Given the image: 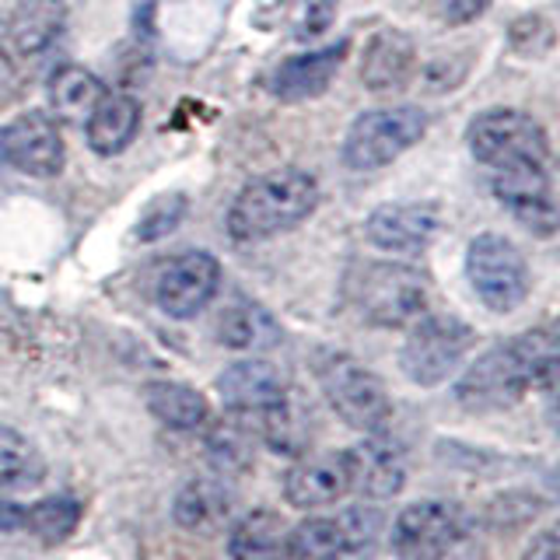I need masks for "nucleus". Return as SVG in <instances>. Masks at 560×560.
<instances>
[{"label":"nucleus","instance_id":"f257e3e1","mask_svg":"<svg viewBox=\"0 0 560 560\" xmlns=\"http://www.w3.org/2000/svg\"><path fill=\"white\" fill-rule=\"evenodd\" d=\"M557 375L553 329H533L522 337L490 347L466 368L455 385V399L466 410H504L529 389H550Z\"/></svg>","mask_w":560,"mask_h":560},{"label":"nucleus","instance_id":"f03ea898","mask_svg":"<svg viewBox=\"0 0 560 560\" xmlns=\"http://www.w3.org/2000/svg\"><path fill=\"white\" fill-rule=\"evenodd\" d=\"M319 207V183L302 168H277L253 179L228 210V235L235 242H262L291 232Z\"/></svg>","mask_w":560,"mask_h":560},{"label":"nucleus","instance_id":"7ed1b4c3","mask_svg":"<svg viewBox=\"0 0 560 560\" xmlns=\"http://www.w3.org/2000/svg\"><path fill=\"white\" fill-rule=\"evenodd\" d=\"M347 294L372 326H410L428 312L431 284L410 262H358L347 277Z\"/></svg>","mask_w":560,"mask_h":560},{"label":"nucleus","instance_id":"20e7f679","mask_svg":"<svg viewBox=\"0 0 560 560\" xmlns=\"http://www.w3.org/2000/svg\"><path fill=\"white\" fill-rule=\"evenodd\" d=\"M323 385V396L332 407L347 428L364 431V434H378L389 428L393 420V399L385 393V382L364 368L358 358L350 354H326L315 368Z\"/></svg>","mask_w":560,"mask_h":560},{"label":"nucleus","instance_id":"39448f33","mask_svg":"<svg viewBox=\"0 0 560 560\" xmlns=\"http://www.w3.org/2000/svg\"><path fill=\"white\" fill-rule=\"evenodd\" d=\"M469 151L487 168H547L550 140L529 113L490 109L469 122Z\"/></svg>","mask_w":560,"mask_h":560},{"label":"nucleus","instance_id":"423d86ee","mask_svg":"<svg viewBox=\"0 0 560 560\" xmlns=\"http://www.w3.org/2000/svg\"><path fill=\"white\" fill-rule=\"evenodd\" d=\"M428 130V113L417 105L372 109L354 119L343 140V165L354 172H375L393 165L402 151H410Z\"/></svg>","mask_w":560,"mask_h":560},{"label":"nucleus","instance_id":"0eeeda50","mask_svg":"<svg viewBox=\"0 0 560 560\" xmlns=\"http://www.w3.org/2000/svg\"><path fill=\"white\" fill-rule=\"evenodd\" d=\"M472 347V329L455 315H420L410 323V337L399 350V368L413 385H442L455 375V368Z\"/></svg>","mask_w":560,"mask_h":560},{"label":"nucleus","instance_id":"6e6552de","mask_svg":"<svg viewBox=\"0 0 560 560\" xmlns=\"http://www.w3.org/2000/svg\"><path fill=\"white\" fill-rule=\"evenodd\" d=\"M466 277L490 312H515L529 294L525 256L504 235L483 232L466 249Z\"/></svg>","mask_w":560,"mask_h":560},{"label":"nucleus","instance_id":"1a4fd4ad","mask_svg":"<svg viewBox=\"0 0 560 560\" xmlns=\"http://www.w3.org/2000/svg\"><path fill=\"white\" fill-rule=\"evenodd\" d=\"M466 536V515L448 501L407 504L393 522L389 547L399 560H445Z\"/></svg>","mask_w":560,"mask_h":560},{"label":"nucleus","instance_id":"9d476101","mask_svg":"<svg viewBox=\"0 0 560 560\" xmlns=\"http://www.w3.org/2000/svg\"><path fill=\"white\" fill-rule=\"evenodd\" d=\"M221 288V262L210 253H183L165 262L158 273L154 302L172 319H192L210 305Z\"/></svg>","mask_w":560,"mask_h":560},{"label":"nucleus","instance_id":"9b49d317","mask_svg":"<svg viewBox=\"0 0 560 560\" xmlns=\"http://www.w3.org/2000/svg\"><path fill=\"white\" fill-rule=\"evenodd\" d=\"M343 466H347V487L361 498L389 501L407 487V455L382 431L350 445L343 452Z\"/></svg>","mask_w":560,"mask_h":560},{"label":"nucleus","instance_id":"f8f14e48","mask_svg":"<svg viewBox=\"0 0 560 560\" xmlns=\"http://www.w3.org/2000/svg\"><path fill=\"white\" fill-rule=\"evenodd\" d=\"M0 151H4V162L35 179H49V175H60L63 168V137L57 119H49L46 113H25L18 116L11 127L0 133Z\"/></svg>","mask_w":560,"mask_h":560},{"label":"nucleus","instance_id":"ddd939ff","mask_svg":"<svg viewBox=\"0 0 560 560\" xmlns=\"http://www.w3.org/2000/svg\"><path fill=\"white\" fill-rule=\"evenodd\" d=\"M218 393L224 399L228 413L259 420L288 396V382L270 361L253 358V361H235L232 368H224L218 378Z\"/></svg>","mask_w":560,"mask_h":560},{"label":"nucleus","instance_id":"4468645a","mask_svg":"<svg viewBox=\"0 0 560 560\" xmlns=\"http://www.w3.org/2000/svg\"><path fill=\"white\" fill-rule=\"evenodd\" d=\"M494 197L512 210L515 221L536 235L557 228V203L550 192L547 168H501L494 172Z\"/></svg>","mask_w":560,"mask_h":560},{"label":"nucleus","instance_id":"2eb2a0df","mask_svg":"<svg viewBox=\"0 0 560 560\" xmlns=\"http://www.w3.org/2000/svg\"><path fill=\"white\" fill-rule=\"evenodd\" d=\"M438 214L431 203H382L372 210L364 232L382 253H420L434 238Z\"/></svg>","mask_w":560,"mask_h":560},{"label":"nucleus","instance_id":"dca6fc26","mask_svg":"<svg viewBox=\"0 0 560 560\" xmlns=\"http://www.w3.org/2000/svg\"><path fill=\"white\" fill-rule=\"evenodd\" d=\"M343 494H350L347 487V466H343V452H319V455H305L284 472V501L291 508H323V504H337Z\"/></svg>","mask_w":560,"mask_h":560},{"label":"nucleus","instance_id":"f3484780","mask_svg":"<svg viewBox=\"0 0 560 560\" xmlns=\"http://www.w3.org/2000/svg\"><path fill=\"white\" fill-rule=\"evenodd\" d=\"M347 39L332 43L326 49H312V52H302V57H291L280 63L267 88L280 98V102H308L315 95H323L326 88L337 78V70L347 57Z\"/></svg>","mask_w":560,"mask_h":560},{"label":"nucleus","instance_id":"a211bd4d","mask_svg":"<svg viewBox=\"0 0 560 560\" xmlns=\"http://www.w3.org/2000/svg\"><path fill=\"white\" fill-rule=\"evenodd\" d=\"M417 70V46L407 32L382 28L364 46L361 57V81L372 92H399L402 84H410Z\"/></svg>","mask_w":560,"mask_h":560},{"label":"nucleus","instance_id":"6ab92c4d","mask_svg":"<svg viewBox=\"0 0 560 560\" xmlns=\"http://www.w3.org/2000/svg\"><path fill=\"white\" fill-rule=\"evenodd\" d=\"M137 130H140V102L133 95H113V92L102 95L95 113L84 122L88 148L105 158L127 151L133 144Z\"/></svg>","mask_w":560,"mask_h":560},{"label":"nucleus","instance_id":"aec40b11","mask_svg":"<svg viewBox=\"0 0 560 560\" xmlns=\"http://www.w3.org/2000/svg\"><path fill=\"white\" fill-rule=\"evenodd\" d=\"M235 508V494L224 487V480H210V477H200V480H189L179 494L172 501V518L175 525H183L189 533H214L228 522Z\"/></svg>","mask_w":560,"mask_h":560},{"label":"nucleus","instance_id":"412c9836","mask_svg":"<svg viewBox=\"0 0 560 560\" xmlns=\"http://www.w3.org/2000/svg\"><path fill=\"white\" fill-rule=\"evenodd\" d=\"M67 22L63 0H18V8L8 18V43L22 57H39L60 39Z\"/></svg>","mask_w":560,"mask_h":560},{"label":"nucleus","instance_id":"4be33fe9","mask_svg":"<svg viewBox=\"0 0 560 560\" xmlns=\"http://www.w3.org/2000/svg\"><path fill=\"white\" fill-rule=\"evenodd\" d=\"M288 553V522L280 512L256 508L242 515L228 533V557L232 560H284Z\"/></svg>","mask_w":560,"mask_h":560},{"label":"nucleus","instance_id":"5701e85b","mask_svg":"<svg viewBox=\"0 0 560 560\" xmlns=\"http://www.w3.org/2000/svg\"><path fill=\"white\" fill-rule=\"evenodd\" d=\"M144 402L154 420H162L165 428H175V431H197L210 417L207 396L186 382H168V378L151 382L144 389Z\"/></svg>","mask_w":560,"mask_h":560},{"label":"nucleus","instance_id":"b1692460","mask_svg":"<svg viewBox=\"0 0 560 560\" xmlns=\"http://www.w3.org/2000/svg\"><path fill=\"white\" fill-rule=\"evenodd\" d=\"M109 92L92 70L67 63L57 74L49 78V105L63 122H88V116L95 113V105L102 102V95Z\"/></svg>","mask_w":560,"mask_h":560},{"label":"nucleus","instance_id":"393cba45","mask_svg":"<svg viewBox=\"0 0 560 560\" xmlns=\"http://www.w3.org/2000/svg\"><path fill=\"white\" fill-rule=\"evenodd\" d=\"M218 340L232 350H267L280 340V326L262 305L238 302L218 315Z\"/></svg>","mask_w":560,"mask_h":560},{"label":"nucleus","instance_id":"a878e982","mask_svg":"<svg viewBox=\"0 0 560 560\" xmlns=\"http://www.w3.org/2000/svg\"><path fill=\"white\" fill-rule=\"evenodd\" d=\"M81 515H84V504L78 498L49 494V498H39L35 504L25 508L22 529H28L35 539L46 542V547H57V542H63V539H70L78 533Z\"/></svg>","mask_w":560,"mask_h":560},{"label":"nucleus","instance_id":"bb28decb","mask_svg":"<svg viewBox=\"0 0 560 560\" xmlns=\"http://www.w3.org/2000/svg\"><path fill=\"white\" fill-rule=\"evenodd\" d=\"M256 431L259 438L267 442L273 452H284V455H302L308 448V420L305 413L294 407L291 393L277 402V407H270L267 413H262L256 420Z\"/></svg>","mask_w":560,"mask_h":560},{"label":"nucleus","instance_id":"cd10ccee","mask_svg":"<svg viewBox=\"0 0 560 560\" xmlns=\"http://www.w3.org/2000/svg\"><path fill=\"white\" fill-rule=\"evenodd\" d=\"M343 550L347 547L337 518H305L288 529L284 560H340Z\"/></svg>","mask_w":560,"mask_h":560},{"label":"nucleus","instance_id":"c85d7f7f","mask_svg":"<svg viewBox=\"0 0 560 560\" xmlns=\"http://www.w3.org/2000/svg\"><path fill=\"white\" fill-rule=\"evenodd\" d=\"M210 459L218 463V469H242L253 455V428L245 424V417L232 413L228 424H221L210 434Z\"/></svg>","mask_w":560,"mask_h":560},{"label":"nucleus","instance_id":"c756f323","mask_svg":"<svg viewBox=\"0 0 560 560\" xmlns=\"http://www.w3.org/2000/svg\"><path fill=\"white\" fill-rule=\"evenodd\" d=\"M186 207L189 200L183 192H168V197H158L144 214H140V224H137V238L140 242H162L168 238L175 228L183 224L186 218Z\"/></svg>","mask_w":560,"mask_h":560},{"label":"nucleus","instance_id":"7c9ffc66","mask_svg":"<svg viewBox=\"0 0 560 560\" xmlns=\"http://www.w3.org/2000/svg\"><path fill=\"white\" fill-rule=\"evenodd\" d=\"M32 463H35V448L28 438L22 431L0 424V483L22 480L32 469Z\"/></svg>","mask_w":560,"mask_h":560},{"label":"nucleus","instance_id":"2f4dec72","mask_svg":"<svg viewBox=\"0 0 560 560\" xmlns=\"http://www.w3.org/2000/svg\"><path fill=\"white\" fill-rule=\"evenodd\" d=\"M332 14H337V0H302V14H298V39L323 35L332 25Z\"/></svg>","mask_w":560,"mask_h":560},{"label":"nucleus","instance_id":"473e14b6","mask_svg":"<svg viewBox=\"0 0 560 560\" xmlns=\"http://www.w3.org/2000/svg\"><path fill=\"white\" fill-rule=\"evenodd\" d=\"M490 8V0H442V18L448 25H469Z\"/></svg>","mask_w":560,"mask_h":560},{"label":"nucleus","instance_id":"72a5a7b5","mask_svg":"<svg viewBox=\"0 0 560 560\" xmlns=\"http://www.w3.org/2000/svg\"><path fill=\"white\" fill-rule=\"evenodd\" d=\"M522 560H560V539L553 529H542L529 547H525Z\"/></svg>","mask_w":560,"mask_h":560},{"label":"nucleus","instance_id":"f704fd0d","mask_svg":"<svg viewBox=\"0 0 560 560\" xmlns=\"http://www.w3.org/2000/svg\"><path fill=\"white\" fill-rule=\"evenodd\" d=\"M25 522V508L18 501L0 498V533H11V529H22Z\"/></svg>","mask_w":560,"mask_h":560},{"label":"nucleus","instance_id":"c9c22d12","mask_svg":"<svg viewBox=\"0 0 560 560\" xmlns=\"http://www.w3.org/2000/svg\"><path fill=\"white\" fill-rule=\"evenodd\" d=\"M4 46H8V18L0 14V57H4Z\"/></svg>","mask_w":560,"mask_h":560}]
</instances>
